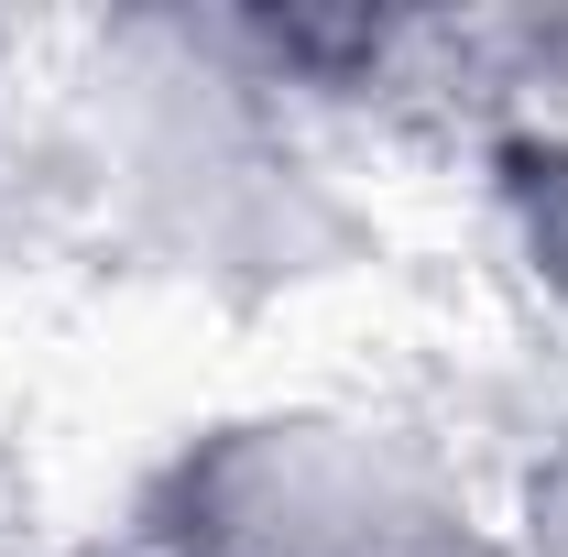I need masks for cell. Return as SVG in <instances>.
I'll list each match as a JSON object with an SVG mask.
<instances>
[{"label": "cell", "instance_id": "obj_1", "mask_svg": "<svg viewBox=\"0 0 568 557\" xmlns=\"http://www.w3.org/2000/svg\"><path fill=\"white\" fill-rule=\"evenodd\" d=\"M197 470L263 492V503H295V547L284 557H448V492H426L405 459H383L351 426H252L209 448Z\"/></svg>", "mask_w": 568, "mask_h": 557}]
</instances>
